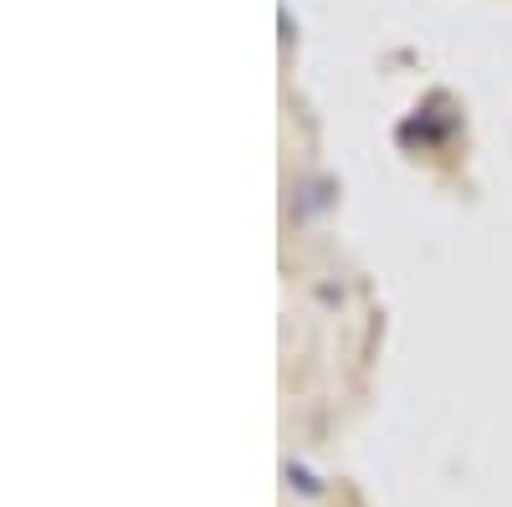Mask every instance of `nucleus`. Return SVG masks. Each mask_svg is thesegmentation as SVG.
<instances>
[{"label": "nucleus", "instance_id": "1", "mask_svg": "<svg viewBox=\"0 0 512 507\" xmlns=\"http://www.w3.org/2000/svg\"><path fill=\"white\" fill-rule=\"evenodd\" d=\"M287 482H292V492H303V497H323V482L308 467H297V461H287Z\"/></svg>", "mask_w": 512, "mask_h": 507}]
</instances>
